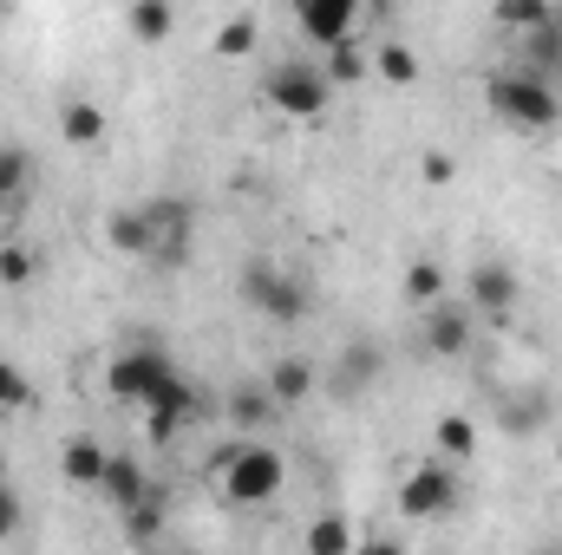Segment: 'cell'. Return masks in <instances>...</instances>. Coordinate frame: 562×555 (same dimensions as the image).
<instances>
[{"mask_svg": "<svg viewBox=\"0 0 562 555\" xmlns=\"http://www.w3.org/2000/svg\"><path fill=\"white\" fill-rule=\"evenodd\" d=\"M425 314V327H419V340H425V353H438V360H458V353H471V333H477V307L471 301H431V307H419Z\"/></svg>", "mask_w": 562, "mask_h": 555, "instance_id": "52a82bcc", "label": "cell"}, {"mask_svg": "<svg viewBox=\"0 0 562 555\" xmlns=\"http://www.w3.org/2000/svg\"><path fill=\"white\" fill-rule=\"evenodd\" d=\"M557 464H562V431H557Z\"/></svg>", "mask_w": 562, "mask_h": 555, "instance_id": "8d00e7d4", "label": "cell"}, {"mask_svg": "<svg viewBox=\"0 0 562 555\" xmlns=\"http://www.w3.org/2000/svg\"><path fill=\"white\" fill-rule=\"evenodd\" d=\"M550 26H557V33H562V7H557V13H550Z\"/></svg>", "mask_w": 562, "mask_h": 555, "instance_id": "d590c367", "label": "cell"}, {"mask_svg": "<svg viewBox=\"0 0 562 555\" xmlns=\"http://www.w3.org/2000/svg\"><path fill=\"white\" fill-rule=\"evenodd\" d=\"M321 72H327V79H334V92H340V86H360V79L373 72V59H367L353 39H340V46H327V66H321Z\"/></svg>", "mask_w": 562, "mask_h": 555, "instance_id": "d4e9b609", "label": "cell"}, {"mask_svg": "<svg viewBox=\"0 0 562 555\" xmlns=\"http://www.w3.org/2000/svg\"><path fill=\"white\" fill-rule=\"evenodd\" d=\"M458 510V477H451V457L438 464V457H425L419 471H406L400 477V517H413V523H438V517H451Z\"/></svg>", "mask_w": 562, "mask_h": 555, "instance_id": "5b68a950", "label": "cell"}, {"mask_svg": "<svg viewBox=\"0 0 562 555\" xmlns=\"http://www.w3.org/2000/svg\"><path fill=\"white\" fill-rule=\"evenodd\" d=\"M262 99L276 105L281 118H321L327 105H334V79L321 72V66H307V59H288V66H276L269 79H262Z\"/></svg>", "mask_w": 562, "mask_h": 555, "instance_id": "277c9868", "label": "cell"}, {"mask_svg": "<svg viewBox=\"0 0 562 555\" xmlns=\"http://www.w3.org/2000/svg\"><path fill=\"white\" fill-rule=\"evenodd\" d=\"M59 138L79 144V150L105 144V112H99L92 99H66V105H59Z\"/></svg>", "mask_w": 562, "mask_h": 555, "instance_id": "ac0fdd59", "label": "cell"}, {"mask_svg": "<svg viewBox=\"0 0 562 555\" xmlns=\"http://www.w3.org/2000/svg\"><path fill=\"white\" fill-rule=\"evenodd\" d=\"M281 406L276 393H269V380H249V386H236L229 393V424H243V431H256V424H269Z\"/></svg>", "mask_w": 562, "mask_h": 555, "instance_id": "d6986e66", "label": "cell"}, {"mask_svg": "<svg viewBox=\"0 0 562 555\" xmlns=\"http://www.w3.org/2000/svg\"><path fill=\"white\" fill-rule=\"evenodd\" d=\"M543 418H550V393H524V406H504V412H497V424L524 438V431H537Z\"/></svg>", "mask_w": 562, "mask_h": 555, "instance_id": "f1b7e54d", "label": "cell"}, {"mask_svg": "<svg viewBox=\"0 0 562 555\" xmlns=\"http://www.w3.org/2000/svg\"><path fill=\"white\" fill-rule=\"evenodd\" d=\"M262 380H269V393H276L281 412H288V406H307V399H314V386H321V373H314L301 353H281V360L269 366V373H262Z\"/></svg>", "mask_w": 562, "mask_h": 555, "instance_id": "2e32d148", "label": "cell"}, {"mask_svg": "<svg viewBox=\"0 0 562 555\" xmlns=\"http://www.w3.org/2000/svg\"><path fill=\"white\" fill-rule=\"evenodd\" d=\"M26 183H33V157H26L20 144H0V190L20 203V196H26Z\"/></svg>", "mask_w": 562, "mask_h": 555, "instance_id": "4316f807", "label": "cell"}, {"mask_svg": "<svg viewBox=\"0 0 562 555\" xmlns=\"http://www.w3.org/2000/svg\"><path fill=\"white\" fill-rule=\"evenodd\" d=\"M99 497L112 503V510H132L150 497V484H144V464L138 457H125V451H112L105 457V477H99Z\"/></svg>", "mask_w": 562, "mask_h": 555, "instance_id": "9a60e30c", "label": "cell"}, {"mask_svg": "<svg viewBox=\"0 0 562 555\" xmlns=\"http://www.w3.org/2000/svg\"><path fill=\"white\" fill-rule=\"evenodd\" d=\"M353 543H360V536H353V523H347V517H334V510H327V517H314V523H307V536H301V550H307V555H347Z\"/></svg>", "mask_w": 562, "mask_h": 555, "instance_id": "603a6c76", "label": "cell"}, {"mask_svg": "<svg viewBox=\"0 0 562 555\" xmlns=\"http://www.w3.org/2000/svg\"><path fill=\"white\" fill-rule=\"evenodd\" d=\"M380 373H386V353H380L373 340H347V347L334 353V373H327L334 406H360V393H367Z\"/></svg>", "mask_w": 562, "mask_h": 555, "instance_id": "9c48e42d", "label": "cell"}, {"mask_svg": "<svg viewBox=\"0 0 562 555\" xmlns=\"http://www.w3.org/2000/svg\"><path fill=\"white\" fill-rule=\"evenodd\" d=\"M99 236H105V249H112V256H125V262H150V249H157V223H150V209H144V203H138V209H112Z\"/></svg>", "mask_w": 562, "mask_h": 555, "instance_id": "4fadbf2b", "label": "cell"}, {"mask_svg": "<svg viewBox=\"0 0 562 555\" xmlns=\"http://www.w3.org/2000/svg\"><path fill=\"white\" fill-rule=\"evenodd\" d=\"M125 33H132L138 46H164V39L177 33V0H132Z\"/></svg>", "mask_w": 562, "mask_h": 555, "instance_id": "e0dca14e", "label": "cell"}, {"mask_svg": "<svg viewBox=\"0 0 562 555\" xmlns=\"http://www.w3.org/2000/svg\"><path fill=\"white\" fill-rule=\"evenodd\" d=\"M236 294H243V307H256L262 320H276V327H294V320H307V307H314V294H307V281L276 269V262H249L243 281H236Z\"/></svg>", "mask_w": 562, "mask_h": 555, "instance_id": "3957f363", "label": "cell"}, {"mask_svg": "<svg viewBox=\"0 0 562 555\" xmlns=\"http://www.w3.org/2000/svg\"><path fill=\"white\" fill-rule=\"evenodd\" d=\"M464 301L477 307V314H510L517 301H524V281L510 262H471V275H464Z\"/></svg>", "mask_w": 562, "mask_h": 555, "instance_id": "7c38bea8", "label": "cell"}, {"mask_svg": "<svg viewBox=\"0 0 562 555\" xmlns=\"http://www.w3.org/2000/svg\"><path fill=\"white\" fill-rule=\"evenodd\" d=\"M144 209H150V223H157L150 262H157V269H183V262H190V242H196V209H190L183 196H157V203H144Z\"/></svg>", "mask_w": 562, "mask_h": 555, "instance_id": "ba28073f", "label": "cell"}, {"mask_svg": "<svg viewBox=\"0 0 562 555\" xmlns=\"http://www.w3.org/2000/svg\"><path fill=\"white\" fill-rule=\"evenodd\" d=\"M524 53H530V66H537V72H557V66H562V33H557V26L524 33Z\"/></svg>", "mask_w": 562, "mask_h": 555, "instance_id": "f546056e", "label": "cell"}, {"mask_svg": "<svg viewBox=\"0 0 562 555\" xmlns=\"http://www.w3.org/2000/svg\"><path fill=\"white\" fill-rule=\"evenodd\" d=\"M26 406H33V380L13 360H0V412H26Z\"/></svg>", "mask_w": 562, "mask_h": 555, "instance_id": "4dcf8cb0", "label": "cell"}, {"mask_svg": "<svg viewBox=\"0 0 562 555\" xmlns=\"http://www.w3.org/2000/svg\"><path fill=\"white\" fill-rule=\"evenodd\" d=\"M7 216H13V196H7V190H0V229H7Z\"/></svg>", "mask_w": 562, "mask_h": 555, "instance_id": "e575fe53", "label": "cell"}, {"mask_svg": "<svg viewBox=\"0 0 562 555\" xmlns=\"http://www.w3.org/2000/svg\"><path fill=\"white\" fill-rule=\"evenodd\" d=\"M373 72H380L393 92H406V86H419V53H413V46H400V39H386V46L373 53Z\"/></svg>", "mask_w": 562, "mask_h": 555, "instance_id": "cb8c5ba5", "label": "cell"}, {"mask_svg": "<svg viewBox=\"0 0 562 555\" xmlns=\"http://www.w3.org/2000/svg\"><path fill=\"white\" fill-rule=\"evenodd\" d=\"M256 46H262V26H256L249 13H236V20H223V26L210 33V53H216V59H249Z\"/></svg>", "mask_w": 562, "mask_h": 555, "instance_id": "7402d4cb", "label": "cell"}, {"mask_svg": "<svg viewBox=\"0 0 562 555\" xmlns=\"http://www.w3.org/2000/svg\"><path fill=\"white\" fill-rule=\"evenodd\" d=\"M419 177H425V183H451V177H458V163H451L445 150H425V157H419Z\"/></svg>", "mask_w": 562, "mask_h": 555, "instance_id": "836d02e7", "label": "cell"}, {"mask_svg": "<svg viewBox=\"0 0 562 555\" xmlns=\"http://www.w3.org/2000/svg\"><path fill=\"white\" fill-rule=\"evenodd\" d=\"M550 13H557V0H491V20L504 26V33H537V26H550Z\"/></svg>", "mask_w": 562, "mask_h": 555, "instance_id": "ffe728a7", "label": "cell"}, {"mask_svg": "<svg viewBox=\"0 0 562 555\" xmlns=\"http://www.w3.org/2000/svg\"><path fill=\"white\" fill-rule=\"evenodd\" d=\"M406 301H413V307L445 301V269H438V262H413V269H406Z\"/></svg>", "mask_w": 562, "mask_h": 555, "instance_id": "83f0119b", "label": "cell"}, {"mask_svg": "<svg viewBox=\"0 0 562 555\" xmlns=\"http://www.w3.org/2000/svg\"><path fill=\"white\" fill-rule=\"evenodd\" d=\"M484 105L504 118V125H517V132H557L562 118V92L550 86V72H491L484 79Z\"/></svg>", "mask_w": 562, "mask_h": 555, "instance_id": "7a4b0ae2", "label": "cell"}, {"mask_svg": "<svg viewBox=\"0 0 562 555\" xmlns=\"http://www.w3.org/2000/svg\"><path fill=\"white\" fill-rule=\"evenodd\" d=\"M105 444L92 438V431H72L66 444H59V477L72 484V490H99V477H105Z\"/></svg>", "mask_w": 562, "mask_h": 555, "instance_id": "5bb4252c", "label": "cell"}, {"mask_svg": "<svg viewBox=\"0 0 562 555\" xmlns=\"http://www.w3.org/2000/svg\"><path fill=\"white\" fill-rule=\"evenodd\" d=\"M20 523H26V503H20V490L0 477V543H7V536H20Z\"/></svg>", "mask_w": 562, "mask_h": 555, "instance_id": "d6a6232c", "label": "cell"}, {"mask_svg": "<svg viewBox=\"0 0 562 555\" xmlns=\"http://www.w3.org/2000/svg\"><path fill=\"white\" fill-rule=\"evenodd\" d=\"M119 523H125L132 543H157V536H164V510H157V497H144V503H132V510H119Z\"/></svg>", "mask_w": 562, "mask_h": 555, "instance_id": "484cf974", "label": "cell"}, {"mask_svg": "<svg viewBox=\"0 0 562 555\" xmlns=\"http://www.w3.org/2000/svg\"><path fill=\"white\" fill-rule=\"evenodd\" d=\"M177 366H170V353H157V347H125L112 366H105V393L119 399V406H150V393L170 380Z\"/></svg>", "mask_w": 562, "mask_h": 555, "instance_id": "8992f818", "label": "cell"}, {"mask_svg": "<svg viewBox=\"0 0 562 555\" xmlns=\"http://www.w3.org/2000/svg\"><path fill=\"white\" fill-rule=\"evenodd\" d=\"M0 477H7V451H0Z\"/></svg>", "mask_w": 562, "mask_h": 555, "instance_id": "74e56055", "label": "cell"}, {"mask_svg": "<svg viewBox=\"0 0 562 555\" xmlns=\"http://www.w3.org/2000/svg\"><path fill=\"white\" fill-rule=\"evenodd\" d=\"M190 418H196V386H190L183 373H170V380L150 393V406H144V431H150V444H170Z\"/></svg>", "mask_w": 562, "mask_h": 555, "instance_id": "30bf717a", "label": "cell"}, {"mask_svg": "<svg viewBox=\"0 0 562 555\" xmlns=\"http://www.w3.org/2000/svg\"><path fill=\"white\" fill-rule=\"evenodd\" d=\"M33 281V249L26 242H0V287H26Z\"/></svg>", "mask_w": 562, "mask_h": 555, "instance_id": "1f68e13d", "label": "cell"}, {"mask_svg": "<svg viewBox=\"0 0 562 555\" xmlns=\"http://www.w3.org/2000/svg\"><path fill=\"white\" fill-rule=\"evenodd\" d=\"M281 484H288V457L276 444H223V457H216V497L223 503L262 510L281 497Z\"/></svg>", "mask_w": 562, "mask_h": 555, "instance_id": "6da1fadb", "label": "cell"}, {"mask_svg": "<svg viewBox=\"0 0 562 555\" xmlns=\"http://www.w3.org/2000/svg\"><path fill=\"white\" fill-rule=\"evenodd\" d=\"M294 20H301V33L327 53V46H340V39L360 33V0H294Z\"/></svg>", "mask_w": 562, "mask_h": 555, "instance_id": "8fae6325", "label": "cell"}, {"mask_svg": "<svg viewBox=\"0 0 562 555\" xmlns=\"http://www.w3.org/2000/svg\"><path fill=\"white\" fill-rule=\"evenodd\" d=\"M431 451L451 457V464H464V457L477 451V424H471L464 412H445L438 424H431Z\"/></svg>", "mask_w": 562, "mask_h": 555, "instance_id": "44dd1931", "label": "cell"}]
</instances>
